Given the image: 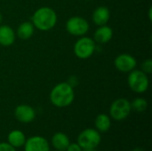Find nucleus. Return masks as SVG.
<instances>
[{
	"label": "nucleus",
	"mask_w": 152,
	"mask_h": 151,
	"mask_svg": "<svg viewBox=\"0 0 152 151\" xmlns=\"http://www.w3.org/2000/svg\"><path fill=\"white\" fill-rule=\"evenodd\" d=\"M75 98L73 86L68 83H60L56 85L50 93L51 102L58 108L69 106Z\"/></svg>",
	"instance_id": "obj_1"
},
{
	"label": "nucleus",
	"mask_w": 152,
	"mask_h": 151,
	"mask_svg": "<svg viewBox=\"0 0 152 151\" xmlns=\"http://www.w3.org/2000/svg\"><path fill=\"white\" fill-rule=\"evenodd\" d=\"M57 21V15L55 12L50 7H41L37 9L32 17L34 27L42 31L52 29Z\"/></svg>",
	"instance_id": "obj_2"
},
{
	"label": "nucleus",
	"mask_w": 152,
	"mask_h": 151,
	"mask_svg": "<svg viewBox=\"0 0 152 151\" xmlns=\"http://www.w3.org/2000/svg\"><path fill=\"white\" fill-rule=\"evenodd\" d=\"M102 141L100 132L96 129L87 128L82 131L77 137V143L83 150L96 149Z\"/></svg>",
	"instance_id": "obj_3"
},
{
	"label": "nucleus",
	"mask_w": 152,
	"mask_h": 151,
	"mask_svg": "<svg viewBox=\"0 0 152 151\" xmlns=\"http://www.w3.org/2000/svg\"><path fill=\"white\" fill-rule=\"evenodd\" d=\"M127 82L131 90L138 93L146 92L149 87L148 77L142 70H132L128 76Z\"/></svg>",
	"instance_id": "obj_4"
},
{
	"label": "nucleus",
	"mask_w": 152,
	"mask_h": 151,
	"mask_svg": "<svg viewBox=\"0 0 152 151\" xmlns=\"http://www.w3.org/2000/svg\"><path fill=\"white\" fill-rule=\"evenodd\" d=\"M131 109L132 108L130 101L126 99L120 98L112 102L110 108V114L113 119L117 121H122L130 115Z\"/></svg>",
	"instance_id": "obj_5"
},
{
	"label": "nucleus",
	"mask_w": 152,
	"mask_h": 151,
	"mask_svg": "<svg viewBox=\"0 0 152 151\" xmlns=\"http://www.w3.org/2000/svg\"><path fill=\"white\" fill-rule=\"evenodd\" d=\"M95 49L94 41L90 37H81L74 46V53L79 59H88L92 56Z\"/></svg>",
	"instance_id": "obj_6"
},
{
	"label": "nucleus",
	"mask_w": 152,
	"mask_h": 151,
	"mask_svg": "<svg viewBox=\"0 0 152 151\" xmlns=\"http://www.w3.org/2000/svg\"><path fill=\"white\" fill-rule=\"evenodd\" d=\"M67 31L74 36H83L87 33L89 24L86 20L82 17L75 16L70 18L66 23Z\"/></svg>",
	"instance_id": "obj_7"
},
{
	"label": "nucleus",
	"mask_w": 152,
	"mask_h": 151,
	"mask_svg": "<svg viewBox=\"0 0 152 151\" xmlns=\"http://www.w3.org/2000/svg\"><path fill=\"white\" fill-rule=\"evenodd\" d=\"M24 151H50V145L45 138L32 136L26 140Z\"/></svg>",
	"instance_id": "obj_8"
},
{
	"label": "nucleus",
	"mask_w": 152,
	"mask_h": 151,
	"mask_svg": "<svg viewBox=\"0 0 152 151\" xmlns=\"http://www.w3.org/2000/svg\"><path fill=\"white\" fill-rule=\"evenodd\" d=\"M114 64L121 72H131L136 67V60L130 54L123 53L115 59Z\"/></svg>",
	"instance_id": "obj_9"
},
{
	"label": "nucleus",
	"mask_w": 152,
	"mask_h": 151,
	"mask_svg": "<svg viewBox=\"0 0 152 151\" xmlns=\"http://www.w3.org/2000/svg\"><path fill=\"white\" fill-rule=\"evenodd\" d=\"M14 116L17 120L21 123H30L36 117L34 109L28 105H19L14 110Z\"/></svg>",
	"instance_id": "obj_10"
},
{
	"label": "nucleus",
	"mask_w": 152,
	"mask_h": 151,
	"mask_svg": "<svg viewBox=\"0 0 152 151\" xmlns=\"http://www.w3.org/2000/svg\"><path fill=\"white\" fill-rule=\"evenodd\" d=\"M15 40V33L13 29L7 26H0V44L3 46H9L13 44Z\"/></svg>",
	"instance_id": "obj_11"
},
{
	"label": "nucleus",
	"mask_w": 152,
	"mask_h": 151,
	"mask_svg": "<svg viewBox=\"0 0 152 151\" xmlns=\"http://www.w3.org/2000/svg\"><path fill=\"white\" fill-rule=\"evenodd\" d=\"M69 143V138L64 133H56L52 137V145L56 150L65 151Z\"/></svg>",
	"instance_id": "obj_12"
},
{
	"label": "nucleus",
	"mask_w": 152,
	"mask_h": 151,
	"mask_svg": "<svg viewBox=\"0 0 152 151\" xmlns=\"http://www.w3.org/2000/svg\"><path fill=\"white\" fill-rule=\"evenodd\" d=\"M110 10L106 6H100L94 12L93 20L96 25L102 26L108 22V20H110Z\"/></svg>",
	"instance_id": "obj_13"
},
{
	"label": "nucleus",
	"mask_w": 152,
	"mask_h": 151,
	"mask_svg": "<svg viewBox=\"0 0 152 151\" xmlns=\"http://www.w3.org/2000/svg\"><path fill=\"white\" fill-rule=\"evenodd\" d=\"M113 36V31L110 27L106 25L100 26V28L94 32V39L100 44L108 43Z\"/></svg>",
	"instance_id": "obj_14"
},
{
	"label": "nucleus",
	"mask_w": 152,
	"mask_h": 151,
	"mask_svg": "<svg viewBox=\"0 0 152 151\" xmlns=\"http://www.w3.org/2000/svg\"><path fill=\"white\" fill-rule=\"evenodd\" d=\"M26 140L27 139L25 134L20 130H13L10 132V133L7 136L8 143L15 149L23 147L26 142Z\"/></svg>",
	"instance_id": "obj_15"
},
{
	"label": "nucleus",
	"mask_w": 152,
	"mask_h": 151,
	"mask_svg": "<svg viewBox=\"0 0 152 151\" xmlns=\"http://www.w3.org/2000/svg\"><path fill=\"white\" fill-rule=\"evenodd\" d=\"M33 34H34V25L33 23L28 21L22 22L17 29L18 36L23 40L29 39L33 36Z\"/></svg>",
	"instance_id": "obj_16"
},
{
	"label": "nucleus",
	"mask_w": 152,
	"mask_h": 151,
	"mask_svg": "<svg viewBox=\"0 0 152 151\" xmlns=\"http://www.w3.org/2000/svg\"><path fill=\"white\" fill-rule=\"evenodd\" d=\"M95 127L96 130L100 133H105L110 128L111 121L108 115L106 114H100L95 118Z\"/></svg>",
	"instance_id": "obj_17"
},
{
	"label": "nucleus",
	"mask_w": 152,
	"mask_h": 151,
	"mask_svg": "<svg viewBox=\"0 0 152 151\" xmlns=\"http://www.w3.org/2000/svg\"><path fill=\"white\" fill-rule=\"evenodd\" d=\"M148 102L143 98H136L131 103V108L137 112H143L147 109Z\"/></svg>",
	"instance_id": "obj_18"
},
{
	"label": "nucleus",
	"mask_w": 152,
	"mask_h": 151,
	"mask_svg": "<svg viewBox=\"0 0 152 151\" xmlns=\"http://www.w3.org/2000/svg\"><path fill=\"white\" fill-rule=\"evenodd\" d=\"M142 69L145 74H151L152 71V61L151 60H147L142 64Z\"/></svg>",
	"instance_id": "obj_19"
},
{
	"label": "nucleus",
	"mask_w": 152,
	"mask_h": 151,
	"mask_svg": "<svg viewBox=\"0 0 152 151\" xmlns=\"http://www.w3.org/2000/svg\"><path fill=\"white\" fill-rule=\"evenodd\" d=\"M0 151H16V149L12 145H10L8 142H1Z\"/></svg>",
	"instance_id": "obj_20"
},
{
	"label": "nucleus",
	"mask_w": 152,
	"mask_h": 151,
	"mask_svg": "<svg viewBox=\"0 0 152 151\" xmlns=\"http://www.w3.org/2000/svg\"><path fill=\"white\" fill-rule=\"evenodd\" d=\"M65 151H83V149L78 145V143H69Z\"/></svg>",
	"instance_id": "obj_21"
},
{
	"label": "nucleus",
	"mask_w": 152,
	"mask_h": 151,
	"mask_svg": "<svg viewBox=\"0 0 152 151\" xmlns=\"http://www.w3.org/2000/svg\"><path fill=\"white\" fill-rule=\"evenodd\" d=\"M132 151H144V150H142V148H139V147H137V148H135V149H134Z\"/></svg>",
	"instance_id": "obj_22"
},
{
	"label": "nucleus",
	"mask_w": 152,
	"mask_h": 151,
	"mask_svg": "<svg viewBox=\"0 0 152 151\" xmlns=\"http://www.w3.org/2000/svg\"><path fill=\"white\" fill-rule=\"evenodd\" d=\"M83 151H97L95 149H94V150H83Z\"/></svg>",
	"instance_id": "obj_23"
},
{
	"label": "nucleus",
	"mask_w": 152,
	"mask_h": 151,
	"mask_svg": "<svg viewBox=\"0 0 152 151\" xmlns=\"http://www.w3.org/2000/svg\"><path fill=\"white\" fill-rule=\"evenodd\" d=\"M2 20H3V17H2V14H1V12H0V24H1V22H2Z\"/></svg>",
	"instance_id": "obj_24"
},
{
	"label": "nucleus",
	"mask_w": 152,
	"mask_h": 151,
	"mask_svg": "<svg viewBox=\"0 0 152 151\" xmlns=\"http://www.w3.org/2000/svg\"><path fill=\"white\" fill-rule=\"evenodd\" d=\"M56 151H61V150H56Z\"/></svg>",
	"instance_id": "obj_25"
}]
</instances>
